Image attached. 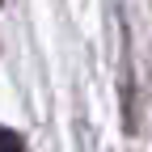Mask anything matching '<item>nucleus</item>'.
<instances>
[{
    "mask_svg": "<svg viewBox=\"0 0 152 152\" xmlns=\"http://www.w3.org/2000/svg\"><path fill=\"white\" fill-rule=\"evenodd\" d=\"M0 152H26V140L17 135V131H4V127H0Z\"/></svg>",
    "mask_w": 152,
    "mask_h": 152,
    "instance_id": "1",
    "label": "nucleus"
}]
</instances>
